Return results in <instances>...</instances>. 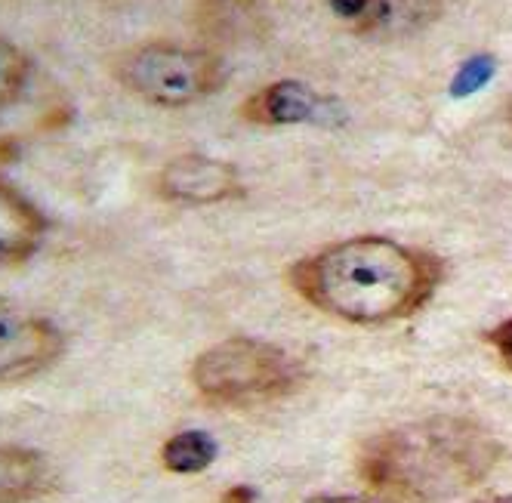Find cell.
<instances>
[{"instance_id": "1", "label": "cell", "mask_w": 512, "mask_h": 503, "mask_svg": "<svg viewBox=\"0 0 512 503\" xmlns=\"http://www.w3.org/2000/svg\"><path fill=\"white\" fill-rule=\"evenodd\" d=\"M290 281L327 315L352 325H386L414 315L435 294L442 260L392 238L361 235L300 260Z\"/></svg>"}, {"instance_id": "2", "label": "cell", "mask_w": 512, "mask_h": 503, "mask_svg": "<svg viewBox=\"0 0 512 503\" xmlns=\"http://www.w3.org/2000/svg\"><path fill=\"white\" fill-rule=\"evenodd\" d=\"M503 448L466 417H429L386 429L358 454L361 479L398 503H432L479 485Z\"/></svg>"}, {"instance_id": "3", "label": "cell", "mask_w": 512, "mask_h": 503, "mask_svg": "<svg viewBox=\"0 0 512 503\" xmlns=\"http://www.w3.org/2000/svg\"><path fill=\"white\" fill-rule=\"evenodd\" d=\"M303 380V365L287 349L253 340L229 337L204 349L192 365V383L213 405H260L294 392Z\"/></svg>"}, {"instance_id": "4", "label": "cell", "mask_w": 512, "mask_h": 503, "mask_svg": "<svg viewBox=\"0 0 512 503\" xmlns=\"http://www.w3.org/2000/svg\"><path fill=\"white\" fill-rule=\"evenodd\" d=\"M115 75L133 96L164 109H182L223 87L226 68L210 50L142 44L118 59Z\"/></svg>"}, {"instance_id": "5", "label": "cell", "mask_w": 512, "mask_h": 503, "mask_svg": "<svg viewBox=\"0 0 512 503\" xmlns=\"http://www.w3.org/2000/svg\"><path fill=\"white\" fill-rule=\"evenodd\" d=\"M62 355V331L50 318L0 297V386L38 377Z\"/></svg>"}, {"instance_id": "6", "label": "cell", "mask_w": 512, "mask_h": 503, "mask_svg": "<svg viewBox=\"0 0 512 503\" xmlns=\"http://www.w3.org/2000/svg\"><path fill=\"white\" fill-rule=\"evenodd\" d=\"M241 115L244 121L260 127L334 124L340 118V105L300 81H275L247 96V102L241 105Z\"/></svg>"}, {"instance_id": "7", "label": "cell", "mask_w": 512, "mask_h": 503, "mask_svg": "<svg viewBox=\"0 0 512 503\" xmlns=\"http://www.w3.org/2000/svg\"><path fill=\"white\" fill-rule=\"evenodd\" d=\"M158 189L176 204H216L241 192V176L229 161L210 155H179L164 164Z\"/></svg>"}, {"instance_id": "8", "label": "cell", "mask_w": 512, "mask_h": 503, "mask_svg": "<svg viewBox=\"0 0 512 503\" xmlns=\"http://www.w3.org/2000/svg\"><path fill=\"white\" fill-rule=\"evenodd\" d=\"M59 485V476L47 454L0 445V503H38L50 497Z\"/></svg>"}, {"instance_id": "9", "label": "cell", "mask_w": 512, "mask_h": 503, "mask_svg": "<svg viewBox=\"0 0 512 503\" xmlns=\"http://www.w3.org/2000/svg\"><path fill=\"white\" fill-rule=\"evenodd\" d=\"M47 232L44 213L22 192L0 183V266H16L38 250Z\"/></svg>"}, {"instance_id": "10", "label": "cell", "mask_w": 512, "mask_h": 503, "mask_svg": "<svg viewBox=\"0 0 512 503\" xmlns=\"http://www.w3.org/2000/svg\"><path fill=\"white\" fill-rule=\"evenodd\" d=\"M195 22L204 38L216 44L250 41L263 28L260 0H198Z\"/></svg>"}, {"instance_id": "11", "label": "cell", "mask_w": 512, "mask_h": 503, "mask_svg": "<svg viewBox=\"0 0 512 503\" xmlns=\"http://www.w3.org/2000/svg\"><path fill=\"white\" fill-rule=\"evenodd\" d=\"M442 13V0H364L358 34H414Z\"/></svg>"}, {"instance_id": "12", "label": "cell", "mask_w": 512, "mask_h": 503, "mask_svg": "<svg viewBox=\"0 0 512 503\" xmlns=\"http://www.w3.org/2000/svg\"><path fill=\"white\" fill-rule=\"evenodd\" d=\"M213 460H216V442L207 433H201V429H186V433H176L161 448L164 470H170L176 476L204 473Z\"/></svg>"}, {"instance_id": "13", "label": "cell", "mask_w": 512, "mask_h": 503, "mask_svg": "<svg viewBox=\"0 0 512 503\" xmlns=\"http://www.w3.org/2000/svg\"><path fill=\"white\" fill-rule=\"evenodd\" d=\"M28 78V59L10 41L0 38V105L10 102Z\"/></svg>"}, {"instance_id": "14", "label": "cell", "mask_w": 512, "mask_h": 503, "mask_svg": "<svg viewBox=\"0 0 512 503\" xmlns=\"http://www.w3.org/2000/svg\"><path fill=\"white\" fill-rule=\"evenodd\" d=\"M494 71H497L494 56H472V59L457 71V78L451 81V93H454V96H469V93H475V90H482V87L494 78Z\"/></svg>"}, {"instance_id": "15", "label": "cell", "mask_w": 512, "mask_h": 503, "mask_svg": "<svg viewBox=\"0 0 512 503\" xmlns=\"http://www.w3.org/2000/svg\"><path fill=\"white\" fill-rule=\"evenodd\" d=\"M491 343H494V349L500 352L503 362L512 368V318H506L500 328L491 331Z\"/></svg>"}, {"instance_id": "16", "label": "cell", "mask_w": 512, "mask_h": 503, "mask_svg": "<svg viewBox=\"0 0 512 503\" xmlns=\"http://www.w3.org/2000/svg\"><path fill=\"white\" fill-rule=\"evenodd\" d=\"M223 503H256V491L247 488V485H235V488L226 491Z\"/></svg>"}, {"instance_id": "17", "label": "cell", "mask_w": 512, "mask_h": 503, "mask_svg": "<svg viewBox=\"0 0 512 503\" xmlns=\"http://www.w3.org/2000/svg\"><path fill=\"white\" fill-rule=\"evenodd\" d=\"M306 503H368L361 497H349V494H321V497H312Z\"/></svg>"}, {"instance_id": "18", "label": "cell", "mask_w": 512, "mask_h": 503, "mask_svg": "<svg viewBox=\"0 0 512 503\" xmlns=\"http://www.w3.org/2000/svg\"><path fill=\"white\" fill-rule=\"evenodd\" d=\"M13 155H16V146H13V142L0 139V167L10 164V161H13Z\"/></svg>"}]
</instances>
